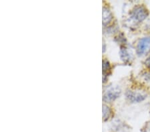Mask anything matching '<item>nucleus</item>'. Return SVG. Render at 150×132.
Instances as JSON below:
<instances>
[{"mask_svg": "<svg viewBox=\"0 0 150 132\" xmlns=\"http://www.w3.org/2000/svg\"><path fill=\"white\" fill-rule=\"evenodd\" d=\"M148 11L145 7L142 6H137L132 10L131 16L134 20L137 21V22H142L148 16Z\"/></svg>", "mask_w": 150, "mask_h": 132, "instance_id": "1", "label": "nucleus"}, {"mask_svg": "<svg viewBox=\"0 0 150 132\" xmlns=\"http://www.w3.org/2000/svg\"><path fill=\"white\" fill-rule=\"evenodd\" d=\"M150 50V37L142 38L137 45L136 53L139 56L146 54Z\"/></svg>", "mask_w": 150, "mask_h": 132, "instance_id": "2", "label": "nucleus"}, {"mask_svg": "<svg viewBox=\"0 0 150 132\" xmlns=\"http://www.w3.org/2000/svg\"><path fill=\"white\" fill-rule=\"evenodd\" d=\"M121 94V89L118 86H112L105 91L103 95V100L105 102H110L114 101Z\"/></svg>", "mask_w": 150, "mask_h": 132, "instance_id": "3", "label": "nucleus"}, {"mask_svg": "<svg viewBox=\"0 0 150 132\" xmlns=\"http://www.w3.org/2000/svg\"><path fill=\"white\" fill-rule=\"evenodd\" d=\"M127 99L132 103H139L147 97L146 93L136 92V91H127L126 92Z\"/></svg>", "mask_w": 150, "mask_h": 132, "instance_id": "4", "label": "nucleus"}, {"mask_svg": "<svg viewBox=\"0 0 150 132\" xmlns=\"http://www.w3.org/2000/svg\"><path fill=\"white\" fill-rule=\"evenodd\" d=\"M120 56L121 58L124 62H129L132 59V52L125 46H122L120 49Z\"/></svg>", "mask_w": 150, "mask_h": 132, "instance_id": "5", "label": "nucleus"}, {"mask_svg": "<svg viewBox=\"0 0 150 132\" xmlns=\"http://www.w3.org/2000/svg\"><path fill=\"white\" fill-rule=\"evenodd\" d=\"M112 20V14L110 9L107 8H103V23L104 25L110 22Z\"/></svg>", "mask_w": 150, "mask_h": 132, "instance_id": "6", "label": "nucleus"}, {"mask_svg": "<svg viewBox=\"0 0 150 132\" xmlns=\"http://www.w3.org/2000/svg\"><path fill=\"white\" fill-rule=\"evenodd\" d=\"M110 70V65L109 61L107 60L104 59L103 61V76L104 78H105V76H107V73L108 71Z\"/></svg>", "mask_w": 150, "mask_h": 132, "instance_id": "7", "label": "nucleus"}, {"mask_svg": "<svg viewBox=\"0 0 150 132\" xmlns=\"http://www.w3.org/2000/svg\"><path fill=\"white\" fill-rule=\"evenodd\" d=\"M111 115V110L110 107H108L107 105H103V116L105 120H107L109 119Z\"/></svg>", "mask_w": 150, "mask_h": 132, "instance_id": "8", "label": "nucleus"}, {"mask_svg": "<svg viewBox=\"0 0 150 132\" xmlns=\"http://www.w3.org/2000/svg\"><path fill=\"white\" fill-rule=\"evenodd\" d=\"M145 64H146V66L147 68H149L150 69V57H149L148 58H147L146 61H145Z\"/></svg>", "mask_w": 150, "mask_h": 132, "instance_id": "9", "label": "nucleus"}, {"mask_svg": "<svg viewBox=\"0 0 150 132\" xmlns=\"http://www.w3.org/2000/svg\"><path fill=\"white\" fill-rule=\"evenodd\" d=\"M145 77H146L147 80H148L150 81V73H147L145 74Z\"/></svg>", "mask_w": 150, "mask_h": 132, "instance_id": "10", "label": "nucleus"}]
</instances>
